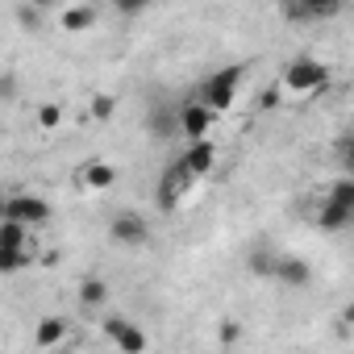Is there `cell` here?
I'll use <instances>...</instances> for the list:
<instances>
[{"label":"cell","instance_id":"6da1fadb","mask_svg":"<svg viewBox=\"0 0 354 354\" xmlns=\"http://www.w3.org/2000/svg\"><path fill=\"white\" fill-rule=\"evenodd\" d=\"M242 80H246V67H221V71H213L209 80H201V92H196V96H201L217 117H221V113H230V109H234Z\"/></svg>","mask_w":354,"mask_h":354},{"label":"cell","instance_id":"7a4b0ae2","mask_svg":"<svg viewBox=\"0 0 354 354\" xmlns=\"http://www.w3.org/2000/svg\"><path fill=\"white\" fill-rule=\"evenodd\" d=\"M283 92H300V96H313V92H321L325 84H329V67L321 63V59H313V55H300V59H292L288 63V71H283Z\"/></svg>","mask_w":354,"mask_h":354},{"label":"cell","instance_id":"3957f363","mask_svg":"<svg viewBox=\"0 0 354 354\" xmlns=\"http://www.w3.org/2000/svg\"><path fill=\"white\" fill-rule=\"evenodd\" d=\"M192 184H196V175L188 171V162H184V158H180V162H171V167L158 175V192H154L158 209H162V213H175V209H180V201L188 196Z\"/></svg>","mask_w":354,"mask_h":354},{"label":"cell","instance_id":"277c9868","mask_svg":"<svg viewBox=\"0 0 354 354\" xmlns=\"http://www.w3.org/2000/svg\"><path fill=\"white\" fill-rule=\"evenodd\" d=\"M0 213L13 217V221H26L30 230H38V225L50 221V205H46L42 196H34V192H9V196H5V209H0Z\"/></svg>","mask_w":354,"mask_h":354},{"label":"cell","instance_id":"5b68a950","mask_svg":"<svg viewBox=\"0 0 354 354\" xmlns=\"http://www.w3.org/2000/svg\"><path fill=\"white\" fill-rule=\"evenodd\" d=\"M109 238L117 242V246H146L150 242V221L146 217H138V213H117L113 221H109Z\"/></svg>","mask_w":354,"mask_h":354},{"label":"cell","instance_id":"8992f818","mask_svg":"<svg viewBox=\"0 0 354 354\" xmlns=\"http://www.w3.org/2000/svg\"><path fill=\"white\" fill-rule=\"evenodd\" d=\"M213 121H217V113L196 96V100H188L184 109H180V133L188 138V142H196V138H209V129H213Z\"/></svg>","mask_w":354,"mask_h":354},{"label":"cell","instance_id":"52a82bcc","mask_svg":"<svg viewBox=\"0 0 354 354\" xmlns=\"http://www.w3.org/2000/svg\"><path fill=\"white\" fill-rule=\"evenodd\" d=\"M184 162H188V171L196 175V180H205V175L217 167V146H213L209 138H196V142H188V150H184Z\"/></svg>","mask_w":354,"mask_h":354},{"label":"cell","instance_id":"ba28073f","mask_svg":"<svg viewBox=\"0 0 354 354\" xmlns=\"http://www.w3.org/2000/svg\"><path fill=\"white\" fill-rule=\"evenodd\" d=\"M275 283L279 288H308L313 283V267L296 254H283L279 259V271H275Z\"/></svg>","mask_w":354,"mask_h":354},{"label":"cell","instance_id":"9c48e42d","mask_svg":"<svg viewBox=\"0 0 354 354\" xmlns=\"http://www.w3.org/2000/svg\"><path fill=\"white\" fill-rule=\"evenodd\" d=\"M113 184H117V171H113L109 162H100V158L84 162V171H80V188H88V192H104V188H113Z\"/></svg>","mask_w":354,"mask_h":354},{"label":"cell","instance_id":"30bf717a","mask_svg":"<svg viewBox=\"0 0 354 354\" xmlns=\"http://www.w3.org/2000/svg\"><path fill=\"white\" fill-rule=\"evenodd\" d=\"M67 342V321L63 317H42L34 329V350H55Z\"/></svg>","mask_w":354,"mask_h":354},{"label":"cell","instance_id":"8fae6325","mask_svg":"<svg viewBox=\"0 0 354 354\" xmlns=\"http://www.w3.org/2000/svg\"><path fill=\"white\" fill-rule=\"evenodd\" d=\"M59 26H63L67 34H84V30H92V26H96V5H92V0H80V5L63 9Z\"/></svg>","mask_w":354,"mask_h":354},{"label":"cell","instance_id":"7c38bea8","mask_svg":"<svg viewBox=\"0 0 354 354\" xmlns=\"http://www.w3.org/2000/svg\"><path fill=\"white\" fill-rule=\"evenodd\" d=\"M354 221V209H346V205H337L333 196H325V205L317 209V225L321 230H329V234H337V230H346Z\"/></svg>","mask_w":354,"mask_h":354},{"label":"cell","instance_id":"4fadbf2b","mask_svg":"<svg viewBox=\"0 0 354 354\" xmlns=\"http://www.w3.org/2000/svg\"><path fill=\"white\" fill-rule=\"evenodd\" d=\"M279 250H250V259H246V267H250V275H259V279H275V271H279Z\"/></svg>","mask_w":354,"mask_h":354},{"label":"cell","instance_id":"5bb4252c","mask_svg":"<svg viewBox=\"0 0 354 354\" xmlns=\"http://www.w3.org/2000/svg\"><path fill=\"white\" fill-rule=\"evenodd\" d=\"M26 221H13V217H5L0 221V250H21L26 246Z\"/></svg>","mask_w":354,"mask_h":354},{"label":"cell","instance_id":"9a60e30c","mask_svg":"<svg viewBox=\"0 0 354 354\" xmlns=\"http://www.w3.org/2000/svg\"><path fill=\"white\" fill-rule=\"evenodd\" d=\"M109 300V283L104 279H96V275H88L84 283H80V304H88V308H100Z\"/></svg>","mask_w":354,"mask_h":354},{"label":"cell","instance_id":"2e32d148","mask_svg":"<svg viewBox=\"0 0 354 354\" xmlns=\"http://www.w3.org/2000/svg\"><path fill=\"white\" fill-rule=\"evenodd\" d=\"M113 113H117V100H113L109 92H96V96L88 100V117H92V121L109 125V121H113Z\"/></svg>","mask_w":354,"mask_h":354},{"label":"cell","instance_id":"e0dca14e","mask_svg":"<svg viewBox=\"0 0 354 354\" xmlns=\"http://www.w3.org/2000/svg\"><path fill=\"white\" fill-rule=\"evenodd\" d=\"M150 133L154 138H171V133H180V113H150Z\"/></svg>","mask_w":354,"mask_h":354},{"label":"cell","instance_id":"ac0fdd59","mask_svg":"<svg viewBox=\"0 0 354 354\" xmlns=\"http://www.w3.org/2000/svg\"><path fill=\"white\" fill-rule=\"evenodd\" d=\"M34 121H38V129H59L63 125V109L59 104H38V113H34Z\"/></svg>","mask_w":354,"mask_h":354},{"label":"cell","instance_id":"d6986e66","mask_svg":"<svg viewBox=\"0 0 354 354\" xmlns=\"http://www.w3.org/2000/svg\"><path fill=\"white\" fill-rule=\"evenodd\" d=\"M113 346H117V350H146V333H142V329H138V325L129 321V325L121 329V337H117Z\"/></svg>","mask_w":354,"mask_h":354},{"label":"cell","instance_id":"ffe728a7","mask_svg":"<svg viewBox=\"0 0 354 354\" xmlns=\"http://www.w3.org/2000/svg\"><path fill=\"white\" fill-rule=\"evenodd\" d=\"M30 263V250L21 246V250H0V271H5V275H13V271H21Z\"/></svg>","mask_w":354,"mask_h":354},{"label":"cell","instance_id":"44dd1931","mask_svg":"<svg viewBox=\"0 0 354 354\" xmlns=\"http://www.w3.org/2000/svg\"><path fill=\"white\" fill-rule=\"evenodd\" d=\"M329 196H333L337 205L354 209V175H350V180H333V184H329Z\"/></svg>","mask_w":354,"mask_h":354},{"label":"cell","instance_id":"7402d4cb","mask_svg":"<svg viewBox=\"0 0 354 354\" xmlns=\"http://www.w3.org/2000/svg\"><path fill=\"white\" fill-rule=\"evenodd\" d=\"M337 5H342V0H300V9H304L308 17H333Z\"/></svg>","mask_w":354,"mask_h":354},{"label":"cell","instance_id":"603a6c76","mask_svg":"<svg viewBox=\"0 0 354 354\" xmlns=\"http://www.w3.org/2000/svg\"><path fill=\"white\" fill-rule=\"evenodd\" d=\"M217 342H221V346L242 342V325H238V321H221V325H217Z\"/></svg>","mask_w":354,"mask_h":354},{"label":"cell","instance_id":"cb8c5ba5","mask_svg":"<svg viewBox=\"0 0 354 354\" xmlns=\"http://www.w3.org/2000/svg\"><path fill=\"white\" fill-rule=\"evenodd\" d=\"M146 5H150V0H113V9L121 17H138V13H146Z\"/></svg>","mask_w":354,"mask_h":354},{"label":"cell","instance_id":"d4e9b609","mask_svg":"<svg viewBox=\"0 0 354 354\" xmlns=\"http://www.w3.org/2000/svg\"><path fill=\"white\" fill-rule=\"evenodd\" d=\"M125 325H129V321H125V317H109V321H104V333H109V342H117V337H121V329H125Z\"/></svg>","mask_w":354,"mask_h":354},{"label":"cell","instance_id":"484cf974","mask_svg":"<svg viewBox=\"0 0 354 354\" xmlns=\"http://www.w3.org/2000/svg\"><path fill=\"white\" fill-rule=\"evenodd\" d=\"M279 96H283V84H279V88H271V92H263V96H259V109H275V104H279Z\"/></svg>","mask_w":354,"mask_h":354},{"label":"cell","instance_id":"4316f807","mask_svg":"<svg viewBox=\"0 0 354 354\" xmlns=\"http://www.w3.org/2000/svg\"><path fill=\"white\" fill-rule=\"evenodd\" d=\"M342 158H346V167H350V171H354V138H350V142H346V146H342Z\"/></svg>","mask_w":354,"mask_h":354},{"label":"cell","instance_id":"83f0119b","mask_svg":"<svg viewBox=\"0 0 354 354\" xmlns=\"http://www.w3.org/2000/svg\"><path fill=\"white\" fill-rule=\"evenodd\" d=\"M342 325H354V304H346V308H342Z\"/></svg>","mask_w":354,"mask_h":354},{"label":"cell","instance_id":"f1b7e54d","mask_svg":"<svg viewBox=\"0 0 354 354\" xmlns=\"http://www.w3.org/2000/svg\"><path fill=\"white\" fill-rule=\"evenodd\" d=\"M34 9H50V5H59V0H30Z\"/></svg>","mask_w":354,"mask_h":354},{"label":"cell","instance_id":"f546056e","mask_svg":"<svg viewBox=\"0 0 354 354\" xmlns=\"http://www.w3.org/2000/svg\"><path fill=\"white\" fill-rule=\"evenodd\" d=\"M92 5H100V0H92Z\"/></svg>","mask_w":354,"mask_h":354}]
</instances>
